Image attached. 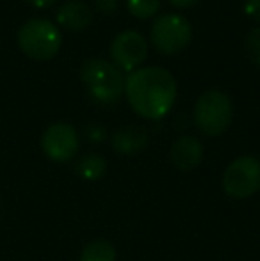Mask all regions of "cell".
I'll list each match as a JSON object with an SVG mask.
<instances>
[{"instance_id":"1","label":"cell","mask_w":260,"mask_h":261,"mask_svg":"<svg viewBox=\"0 0 260 261\" xmlns=\"http://www.w3.org/2000/svg\"><path fill=\"white\" fill-rule=\"evenodd\" d=\"M123 93L137 116L157 121L173 109L177 82L170 71L159 66L137 68L127 76Z\"/></svg>"},{"instance_id":"2","label":"cell","mask_w":260,"mask_h":261,"mask_svg":"<svg viewBox=\"0 0 260 261\" xmlns=\"http://www.w3.org/2000/svg\"><path fill=\"white\" fill-rule=\"evenodd\" d=\"M80 80L87 94L100 105H112L125 91V79L118 66L105 59H87L80 66Z\"/></svg>"},{"instance_id":"3","label":"cell","mask_w":260,"mask_h":261,"mask_svg":"<svg viewBox=\"0 0 260 261\" xmlns=\"http://www.w3.org/2000/svg\"><path fill=\"white\" fill-rule=\"evenodd\" d=\"M63 45V36L57 25L49 20H29L18 31V46L27 57L36 61H49L56 57Z\"/></svg>"},{"instance_id":"4","label":"cell","mask_w":260,"mask_h":261,"mask_svg":"<svg viewBox=\"0 0 260 261\" xmlns=\"http://www.w3.org/2000/svg\"><path fill=\"white\" fill-rule=\"evenodd\" d=\"M233 117V107L230 98L221 91H205L196 100L193 119L203 135L216 137L230 126Z\"/></svg>"},{"instance_id":"5","label":"cell","mask_w":260,"mask_h":261,"mask_svg":"<svg viewBox=\"0 0 260 261\" xmlns=\"http://www.w3.org/2000/svg\"><path fill=\"white\" fill-rule=\"evenodd\" d=\"M193 29L187 18L180 14H162L152 25L150 41L157 52L164 55L178 54L191 43Z\"/></svg>"},{"instance_id":"6","label":"cell","mask_w":260,"mask_h":261,"mask_svg":"<svg viewBox=\"0 0 260 261\" xmlns=\"http://www.w3.org/2000/svg\"><path fill=\"white\" fill-rule=\"evenodd\" d=\"M223 190L233 199H248L260 190V160L257 156H239L223 172Z\"/></svg>"},{"instance_id":"7","label":"cell","mask_w":260,"mask_h":261,"mask_svg":"<svg viewBox=\"0 0 260 261\" xmlns=\"http://www.w3.org/2000/svg\"><path fill=\"white\" fill-rule=\"evenodd\" d=\"M41 149L50 160L59 164L73 160L79 151L77 130L68 123L50 124L41 135Z\"/></svg>"},{"instance_id":"8","label":"cell","mask_w":260,"mask_h":261,"mask_svg":"<svg viewBox=\"0 0 260 261\" xmlns=\"http://www.w3.org/2000/svg\"><path fill=\"white\" fill-rule=\"evenodd\" d=\"M148 55V43L137 31H125L114 38L111 45V57L114 66L125 69V71H135L145 62Z\"/></svg>"},{"instance_id":"9","label":"cell","mask_w":260,"mask_h":261,"mask_svg":"<svg viewBox=\"0 0 260 261\" xmlns=\"http://www.w3.org/2000/svg\"><path fill=\"white\" fill-rule=\"evenodd\" d=\"M171 164L180 171H191L200 165L201 158H203V146L196 137L191 135H184L178 141L173 142L170 151Z\"/></svg>"},{"instance_id":"10","label":"cell","mask_w":260,"mask_h":261,"mask_svg":"<svg viewBox=\"0 0 260 261\" xmlns=\"http://www.w3.org/2000/svg\"><path fill=\"white\" fill-rule=\"evenodd\" d=\"M57 23L69 31H84L93 23V11L80 0H68L57 11Z\"/></svg>"},{"instance_id":"11","label":"cell","mask_w":260,"mask_h":261,"mask_svg":"<svg viewBox=\"0 0 260 261\" xmlns=\"http://www.w3.org/2000/svg\"><path fill=\"white\" fill-rule=\"evenodd\" d=\"M148 144V135L139 126L120 128L112 135V149L120 155H135L143 151Z\"/></svg>"},{"instance_id":"12","label":"cell","mask_w":260,"mask_h":261,"mask_svg":"<svg viewBox=\"0 0 260 261\" xmlns=\"http://www.w3.org/2000/svg\"><path fill=\"white\" fill-rule=\"evenodd\" d=\"M105 171H107V162L97 153H87L80 156L75 165V172L86 181H97L105 174Z\"/></svg>"},{"instance_id":"13","label":"cell","mask_w":260,"mask_h":261,"mask_svg":"<svg viewBox=\"0 0 260 261\" xmlns=\"http://www.w3.org/2000/svg\"><path fill=\"white\" fill-rule=\"evenodd\" d=\"M80 261H116V249L107 240H93L82 249Z\"/></svg>"},{"instance_id":"14","label":"cell","mask_w":260,"mask_h":261,"mask_svg":"<svg viewBox=\"0 0 260 261\" xmlns=\"http://www.w3.org/2000/svg\"><path fill=\"white\" fill-rule=\"evenodd\" d=\"M127 7L132 16L148 20L160 11V0H127Z\"/></svg>"},{"instance_id":"15","label":"cell","mask_w":260,"mask_h":261,"mask_svg":"<svg viewBox=\"0 0 260 261\" xmlns=\"http://www.w3.org/2000/svg\"><path fill=\"white\" fill-rule=\"evenodd\" d=\"M246 54L255 64L260 66V27H255L246 38Z\"/></svg>"},{"instance_id":"16","label":"cell","mask_w":260,"mask_h":261,"mask_svg":"<svg viewBox=\"0 0 260 261\" xmlns=\"http://www.w3.org/2000/svg\"><path fill=\"white\" fill-rule=\"evenodd\" d=\"M93 2L94 9L102 14H107V16L114 14L116 9H118V0H93Z\"/></svg>"},{"instance_id":"17","label":"cell","mask_w":260,"mask_h":261,"mask_svg":"<svg viewBox=\"0 0 260 261\" xmlns=\"http://www.w3.org/2000/svg\"><path fill=\"white\" fill-rule=\"evenodd\" d=\"M244 13L260 21V0H244Z\"/></svg>"},{"instance_id":"18","label":"cell","mask_w":260,"mask_h":261,"mask_svg":"<svg viewBox=\"0 0 260 261\" xmlns=\"http://www.w3.org/2000/svg\"><path fill=\"white\" fill-rule=\"evenodd\" d=\"M86 137L93 142H100L105 137V130L102 126H97V124H91V126L86 128Z\"/></svg>"},{"instance_id":"19","label":"cell","mask_w":260,"mask_h":261,"mask_svg":"<svg viewBox=\"0 0 260 261\" xmlns=\"http://www.w3.org/2000/svg\"><path fill=\"white\" fill-rule=\"evenodd\" d=\"M31 6L38 7V9H45V7H50L57 2V0H27Z\"/></svg>"},{"instance_id":"20","label":"cell","mask_w":260,"mask_h":261,"mask_svg":"<svg viewBox=\"0 0 260 261\" xmlns=\"http://www.w3.org/2000/svg\"><path fill=\"white\" fill-rule=\"evenodd\" d=\"M170 2L173 4L175 7H178V9H185V7L195 6L198 0H170Z\"/></svg>"}]
</instances>
